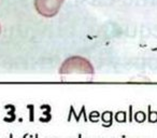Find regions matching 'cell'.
Returning a JSON list of instances; mask_svg holds the SVG:
<instances>
[{"mask_svg":"<svg viewBox=\"0 0 157 138\" xmlns=\"http://www.w3.org/2000/svg\"><path fill=\"white\" fill-rule=\"evenodd\" d=\"M60 75H69V73H85L93 75L94 67L90 61L81 56H72L67 58L59 68Z\"/></svg>","mask_w":157,"mask_h":138,"instance_id":"cell-1","label":"cell"},{"mask_svg":"<svg viewBox=\"0 0 157 138\" xmlns=\"http://www.w3.org/2000/svg\"><path fill=\"white\" fill-rule=\"evenodd\" d=\"M65 0H35V8L40 15L44 18H53L60 10Z\"/></svg>","mask_w":157,"mask_h":138,"instance_id":"cell-2","label":"cell"},{"mask_svg":"<svg viewBox=\"0 0 157 138\" xmlns=\"http://www.w3.org/2000/svg\"><path fill=\"white\" fill-rule=\"evenodd\" d=\"M112 118H113V114H112L111 111H105L102 113V121L103 122H108V124H105L102 126H111L112 125Z\"/></svg>","mask_w":157,"mask_h":138,"instance_id":"cell-3","label":"cell"},{"mask_svg":"<svg viewBox=\"0 0 157 138\" xmlns=\"http://www.w3.org/2000/svg\"><path fill=\"white\" fill-rule=\"evenodd\" d=\"M148 122L151 123H156L157 122V111H152L151 110V106H148Z\"/></svg>","mask_w":157,"mask_h":138,"instance_id":"cell-4","label":"cell"},{"mask_svg":"<svg viewBox=\"0 0 157 138\" xmlns=\"http://www.w3.org/2000/svg\"><path fill=\"white\" fill-rule=\"evenodd\" d=\"M126 112L125 111H118L117 113L115 114V120L117 121L118 123H124L126 122Z\"/></svg>","mask_w":157,"mask_h":138,"instance_id":"cell-5","label":"cell"},{"mask_svg":"<svg viewBox=\"0 0 157 138\" xmlns=\"http://www.w3.org/2000/svg\"><path fill=\"white\" fill-rule=\"evenodd\" d=\"M145 119H146V116L143 111H138L137 113L135 114V120H136V122H138V123H143L144 121H145Z\"/></svg>","mask_w":157,"mask_h":138,"instance_id":"cell-6","label":"cell"},{"mask_svg":"<svg viewBox=\"0 0 157 138\" xmlns=\"http://www.w3.org/2000/svg\"><path fill=\"white\" fill-rule=\"evenodd\" d=\"M98 119H99V112L93 111L92 113L90 114V120L92 121V122H97Z\"/></svg>","mask_w":157,"mask_h":138,"instance_id":"cell-7","label":"cell"},{"mask_svg":"<svg viewBox=\"0 0 157 138\" xmlns=\"http://www.w3.org/2000/svg\"><path fill=\"white\" fill-rule=\"evenodd\" d=\"M129 111H130V118H129V120H130V122H132V114H131V112H132V106H129Z\"/></svg>","mask_w":157,"mask_h":138,"instance_id":"cell-8","label":"cell"},{"mask_svg":"<svg viewBox=\"0 0 157 138\" xmlns=\"http://www.w3.org/2000/svg\"><path fill=\"white\" fill-rule=\"evenodd\" d=\"M78 138H82V135H81V134H80V135H78Z\"/></svg>","mask_w":157,"mask_h":138,"instance_id":"cell-9","label":"cell"},{"mask_svg":"<svg viewBox=\"0 0 157 138\" xmlns=\"http://www.w3.org/2000/svg\"><path fill=\"white\" fill-rule=\"evenodd\" d=\"M12 137H13V136H12V135H10V138H12Z\"/></svg>","mask_w":157,"mask_h":138,"instance_id":"cell-10","label":"cell"},{"mask_svg":"<svg viewBox=\"0 0 157 138\" xmlns=\"http://www.w3.org/2000/svg\"><path fill=\"white\" fill-rule=\"evenodd\" d=\"M0 33H1V26H0Z\"/></svg>","mask_w":157,"mask_h":138,"instance_id":"cell-11","label":"cell"}]
</instances>
